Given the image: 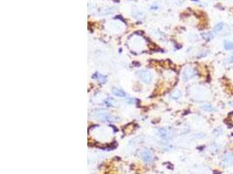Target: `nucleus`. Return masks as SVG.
<instances>
[{
	"mask_svg": "<svg viewBox=\"0 0 233 174\" xmlns=\"http://www.w3.org/2000/svg\"><path fill=\"white\" fill-rule=\"evenodd\" d=\"M158 134L162 138H164V139H171L172 138L171 133L166 129H160L158 131Z\"/></svg>",
	"mask_w": 233,
	"mask_h": 174,
	"instance_id": "obj_4",
	"label": "nucleus"
},
{
	"mask_svg": "<svg viewBox=\"0 0 233 174\" xmlns=\"http://www.w3.org/2000/svg\"><path fill=\"white\" fill-rule=\"evenodd\" d=\"M223 164L225 165H230L233 164V154H227L223 158Z\"/></svg>",
	"mask_w": 233,
	"mask_h": 174,
	"instance_id": "obj_7",
	"label": "nucleus"
},
{
	"mask_svg": "<svg viewBox=\"0 0 233 174\" xmlns=\"http://www.w3.org/2000/svg\"><path fill=\"white\" fill-rule=\"evenodd\" d=\"M112 92L115 96L120 97V98H125L127 96V94H126V92L124 91H122V89L117 88V87H113V88H112Z\"/></svg>",
	"mask_w": 233,
	"mask_h": 174,
	"instance_id": "obj_5",
	"label": "nucleus"
},
{
	"mask_svg": "<svg viewBox=\"0 0 233 174\" xmlns=\"http://www.w3.org/2000/svg\"><path fill=\"white\" fill-rule=\"evenodd\" d=\"M202 110H204V111H213L215 109H214V107L212 106V105H203L202 106Z\"/></svg>",
	"mask_w": 233,
	"mask_h": 174,
	"instance_id": "obj_12",
	"label": "nucleus"
},
{
	"mask_svg": "<svg viewBox=\"0 0 233 174\" xmlns=\"http://www.w3.org/2000/svg\"><path fill=\"white\" fill-rule=\"evenodd\" d=\"M96 118L100 120L106 121V122H115L116 120H118L119 119L114 117L113 115L105 113V112H98L96 114Z\"/></svg>",
	"mask_w": 233,
	"mask_h": 174,
	"instance_id": "obj_1",
	"label": "nucleus"
},
{
	"mask_svg": "<svg viewBox=\"0 0 233 174\" xmlns=\"http://www.w3.org/2000/svg\"><path fill=\"white\" fill-rule=\"evenodd\" d=\"M141 156H142L143 160H144L145 162H147V163H149V162H150V161L152 160V154H151L150 152L148 151V150L143 151Z\"/></svg>",
	"mask_w": 233,
	"mask_h": 174,
	"instance_id": "obj_8",
	"label": "nucleus"
},
{
	"mask_svg": "<svg viewBox=\"0 0 233 174\" xmlns=\"http://www.w3.org/2000/svg\"><path fill=\"white\" fill-rule=\"evenodd\" d=\"M170 97L173 98V99H178L182 97V92L179 91V90H176L175 92H173L171 94H170Z\"/></svg>",
	"mask_w": 233,
	"mask_h": 174,
	"instance_id": "obj_10",
	"label": "nucleus"
},
{
	"mask_svg": "<svg viewBox=\"0 0 233 174\" xmlns=\"http://www.w3.org/2000/svg\"><path fill=\"white\" fill-rule=\"evenodd\" d=\"M223 46H224L225 50H228V51L233 50V43L230 42V41L225 40V41L223 42Z\"/></svg>",
	"mask_w": 233,
	"mask_h": 174,
	"instance_id": "obj_11",
	"label": "nucleus"
},
{
	"mask_svg": "<svg viewBox=\"0 0 233 174\" xmlns=\"http://www.w3.org/2000/svg\"><path fill=\"white\" fill-rule=\"evenodd\" d=\"M230 59L229 61H230V63H233V54L230 57V59Z\"/></svg>",
	"mask_w": 233,
	"mask_h": 174,
	"instance_id": "obj_14",
	"label": "nucleus"
},
{
	"mask_svg": "<svg viewBox=\"0 0 233 174\" xmlns=\"http://www.w3.org/2000/svg\"><path fill=\"white\" fill-rule=\"evenodd\" d=\"M196 71L195 69L191 68V67H187L183 71L182 73V78L184 81H188L191 78H193L196 76Z\"/></svg>",
	"mask_w": 233,
	"mask_h": 174,
	"instance_id": "obj_2",
	"label": "nucleus"
},
{
	"mask_svg": "<svg viewBox=\"0 0 233 174\" xmlns=\"http://www.w3.org/2000/svg\"><path fill=\"white\" fill-rule=\"evenodd\" d=\"M139 78L145 83V84H150L152 81V74L148 71H140L137 72Z\"/></svg>",
	"mask_w": 233,
	"mask_h": 174,
	"instance_id": "obj_3",
	"label": "nucleus"
},
{
	"mask_svg": "<svg viewBox=\"0 0 233 174\" xmlns=\"http://www.w3.org/2000/svg\"><path fill=\"white\" fill-rule=\"evenodd\" d=\"M93 78H95V79H96L99 83H101V84H105V83L107 82V78H106L105 76L100 74V73H95V74H94Z\"/></svg>",
	"mask_w": 233,
	"mask_h": 174,
	"instance_id": "obj_9",
	"label": "nucleus"
},
{
	"mask_svg": "<svg viewBox=\"0 0 233 174\" xmlns=\"http://www.w3.org/2000/svg\"><path fill=\"white\" fill-rule=\"evenodd\" d=\"M113 103H114V100L112 99V98H107V100L105 101V104L108 106H113Z\"/></svg>",
	"mask_w": 233,
	"mask_h": 174,
	"instance_id": "obj_13",
	"label": "nucleus"
},
{
	"mask_svg": "<svg viewBox=\"0 0 233 174\" xmlns=\"http://www.w3.org/2000/svg\"><path fill=\"white\" fill-rule=\"evenodd\" d=\"M224 28H225V24L223 23L217 24L214 28V33L215 34H221L224 31Z\"/></svg>",
	"mask_w": 233,
	"mask_h": 174,
	"instance_id": "obj_6",
	"label": "nucleus"
}]
</instances>
